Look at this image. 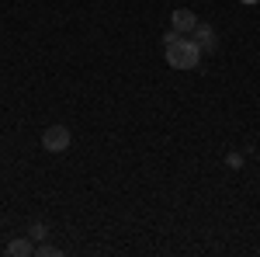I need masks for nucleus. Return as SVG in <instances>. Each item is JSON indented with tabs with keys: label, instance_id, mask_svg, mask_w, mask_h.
Here are the masks:
<instances>
[{
	"label": "nucleus",
	"instance_id": "nucleus-1",
	"mask_svg": "<svg viewBox=\"0 0 260 257\" xmlns=\"http://www.w3.org/2000/svg\"><path fill=\"white\" fill-rule=\"evenodd\" d=\"M201 49L194 39H184L180 35L174 45H163V56H167V66H174V70H198L201 66Z\"/></svg>",
	"mask_w": 260,
	"mask_h": 257
},
{
	"label": "nucleus",
	"instance_id": "nucleus-2",
	"mask_svg": "<svg viewBox=\"0 0 260 257\" xmlns=\"http://www.w3.org/2000/svg\"><path fill=\"white\" fill-rule=\"evenodd\" d=\"M70 146H73V136H70L66 125H49V129L42 132V150H45V153H66Z\"/></svg>",
	"mask_w": 260,
	"mask_h": 257
},
{
	"label": "nucleus",
	"instance_id": "nucleus-3",
	"mask_svg": "<svg viewBox=\"0 0 260 257\" xmlns=\"http://www.w3.org/2000/svg\"><path fill=\"white\" fill-rule=\"evenodd\" d=\"M170 28L180 32V35H191V32L198 28V14H194V11H187V7H177V11L170 14Z\"/></svg>",
	"mask_w": 260,
	"mask_h": 257
},
{
	"label": "nucleus",
	"instance_id": "nucleus-4",
	"mask_svg": "<svg viewBox=\"0 0 260 257\" xmlns=\"http://www.w3.org/2000/svg\"><path fill=\"white\" fill-rule=\"evenodd\" d=\"M191 35H194V42H198L205 52H212V49L219 45V42H215V28H212V24H205V21H198V28H194Z\"/></svg>",
	"mask_w": 260,
	"mask_h": 257
},
{
	"label": "nucleus",
	"instance_id": "nucleus-5",
	"mask_svg": "<svg viewBox=\"0 0 260 257\" xmlns=\"http://www.w3.org/2000/svg\"><path fill=\"white\" fill-rule=\"evenodd\" d=\"M7 254H11V257H31V254H35V240H31V237L11 240V243H7Z\"/></svg>",
	"mask_w": 260,
	"mask_h": 257
},
{
	"label": "nucleus",
	"instance_id": "nucleus-6",
	"mask_svg": "<svg viewBox=\"0 0 260 257\" xmlns=\"http://www.w3.org/2000/svg\"><path fill=\"white\" fill-rule=\"evenodd\" d=\"M28 237L35 240V243H42V240L49 237V226H45V222H31V226H28Z\"/></svg>",
	"mask_w": 260,
	"mask_h": 257
},
{
	"label": "nucleus",
	"instance_id": "nucleus-7",
	"mask_svg": "<svg viewBox=\"0 0 260 257\" xmlns=\"http://www.w3.org/2000/svg\"><path fill=\"white\" fill-rule=\"evenodd\" d=\"M35 254H39V257H59L62 250H59V247H52V243H45V240H42V243H35Z\"/></svg>",
	"mask_w": 260,
	"mask_h": 257
},
{
	"label": "nucleus",
	"instance_id": "nucleus-8",
	"mask_svg": "<svg viewBox=\"0 0 260 257\" xmlns=\"http://www.w3.org/2000/svg\"><path fill=\"white\" fill-rule=\"evenodd\" d=\"M225 163H229V167H243V157H240V153H229Z\"/></svg>",
	"mask_w": 260,
	"mask_h": 257
},
{
	"label": "nucleus",
	"instance_id": "nucleus-9",
	"mask_svg": "<svg viewBox=\"0 0 260 257\" xmlns=\"http://www.w3.org/2000/svg\"><path fill=\"white\" fill-rule=\"evenodd\" d=\"M240 4H246V7H253V4H260V0H240Z\"/></svg>",
	"mask_w": 260,
	"mask_h": 257
}]
</instances>
